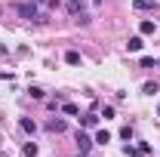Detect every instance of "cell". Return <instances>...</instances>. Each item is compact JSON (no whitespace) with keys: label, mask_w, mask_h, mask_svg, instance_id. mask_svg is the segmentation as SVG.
<instances>
[{"label":"cell","mask_w":160,"mask_h":157,"mask_svg":"<svg viewBox=\"0 0 160 157\" xmlns=\"http://www.w3.org/2000/svg\"><path fill=\"white\" fill-rule=\"evenodd\" d=\"M68 13H71V16H74L80 25H86V22H89V16H86V6H83V0H68Z\"/></svg>","instance_id":"obj_1"},{"label":"cell","mask_w":160,"mask_h":157,"mask_svg":"<svg viewBox=\"0 0 160 157\" xmlns=\"http://www.w3.org/2000/svg\"><path fill=\"white\" fill-rule=\"evenodd\" d=\"M62 111H65V114H77V105H71V102H65V105H62Z\"/></svg>","instance_id":"obj_14"},{"label":"cell","mask_w":160,"mask_h":157,"mask_svg":"<svg viewBox=\"0 0 160 157\" xmlns=\"http://www.w3.org/2000/svg\"><path fill=\"white\" fill-rule=\"evenodd\" d=\"M92 145H96V142H92V139L86 136V133H77V148H80V157L86 154V151H89Z\"/></svg>","instance_id":"obj_3"},{"label":"cell","mask_w":160,"mask_h":157,"mask_svg":"<svg viewBox=\"0 0 160 157\" xmlns=\"http://www.w3.org/2000/svg\"><path fill=\"white\" fill-rule=\"evenodd\" d=\"M132 9L148 13V9H157V0H132Z\"/></svg>","instance_id":"obj_4"},{"label":"cell","mask_w":160,"mask_h":157,"mask_svg":"<svg viewBox=\"0 0 160 157\" xmlns=\"http://www.w3.org/2000/svg\"><path fill=\"white\" fill-rule=\"evenodd\" d=\"M65 62H68V65H80V53L68 49V53H65Z\"/></svg>","instance_id":"obj_11"},{"label":"cell","mask_w":160,"mask_h":157,"mask_svg":"<svg viewBox=\"0 0 160 157\" xmlns=\"http://www.w3.org/2000/svg\"><path fill=\"white\" fill-rule=\"evenodd\" d=\"M139 31H142V34H154V22H148V19H145V22L139 25Z\"/></svg>","instance_id":"obj_12"},{"label":"cell","mask_w":160,"mask_h":157,"mask_svg":"<svg viewBox=\"0 0 160 157\" xmlns=\"http://www.w3.org/2000/svg\"><path fill=\"white\" fill-rule=\"evenodd\" d=\"M16 13H19L22 19H34V22H43V16H40V9L34 6V3H19V6H16Z\"/></svg>","instance_id":"obj_2"},{"label":"cell","mask_w":160,"mask_h":157,"mask_svg":"<svg viewBox=\"0 0 160 157\" xmlns=\"http://www.w3.org/2000/svg\"><path fill=\"white\" fill-rule=\"evenodd\" d=\"M43 96H46V93H43L40 86H31V99H43Z\"/></svg>","instance_id":"obj_15"},{"label":"cell","mask_w":160,"mask_h":157,"mask_svg":"<svg viewBox=\"0 0 160 157\" xmlns=\"http://www.w3.org/2000/svg\"><path fill=\"white\" fill-rule=\"evenodd\" d=\"M19 126L25 129V133H34V129H37V123H34L31 117H22V120H19Z\"/></svg>","instance_id":"obj_7"},{"label":"cell","mask_w":160,"mask_h":157,"mask_svg":"<svg viewBox=\"0 0 160 157\" xmlns=\"http://www.w3.org/2000/svg\"><path fill=\"white\" fill-rule=\"evenodd\" d=\"M22 154H25V157H37V145H34V142L22 145Z\"/></svg>","instance_id":"obj_9"},{"label":"cell","mask_w":160,"mask_h":157,"mask_svg":"<svg viewBox=\"0 0 160 157\" xmlns=\"http://www.w3.org/2000/svg\"><path fill=\"white\" fill-rule=\"evenodd\" d=\"M142 46H145V43H142V37H129V43H126V49H129V53H139Z\"/></svg>","instance_id":"obj_8"},{"label":"cell","mask_w":160,"mask_h":157,"mask_svg":"<svg viewBox=\"0 0 160 157\" xmlns=\"http://www.w3.org/2000/svg\"><path fill=\"white\" fill-rule=\"evenodd\" d=\"M0 142H3V139H0Z\"/></svg>","instance_id":"obj_17"},{"label":"cell","mask_w":160,"mask_h":157,"mask_svg":"<svg viewBox=\"0 0 160 157\" xmlns=\"http://www.w3.org/2000/svg\"><path fill=\"white\" fill-rule=\"evenodd\" d=\"M80 123H83L86 129H92V126L99 123V117H96V114H86V117H80Z\"/></svg>","instance_id":"obj_10"},{"label":"cell","mask_w":160,"mask_h":157,"mask_svg":"<svg viewBox=\"0 0 160 157\" xmlns=\"http://www.w3.org/2000/svg\"><path fill=\"white\" fill-rule=\"evenodd\" d=\"M142 93H145V96H154V93H157V83H145Z\"/></svg>","instance_id":"obj_13"},{"label":"cell","mask_w":160,"mask_h":157,"mask_svg":"<svg viewBox=\"0 0 160 157\" xmlns=\"http://www.w3.org/2000/svg\"><path fill=\"white\" fill-rule=\"evenodd\" d=\"M92 142H96V145H108V142H111V133H108V129H99Z\"/></svg>","instance_id":"obj_6"},{"label":"cell","mask_w":160,"mask_h":157,"mask_svg":"<svg viewBox=\"0 0 160 157\" xmlns=\"http://www.w3.org/2000/svg\"><path fill=\"white\" fill-rule=\"evenodd\" d=\"M120 139H132V126H123L120 129Z\"/></svg>","instance_id":"obj_16"},{"label":"cell","mask_w":160,"mask_h":157,"mask_svg":"<svg viewBox=\"0 0 160 157\" xmlns=\"http://www.w3.org/2000/svg\"><path fill=\"white\" fill-rule=\"evenodd\" d=\"M46 129H49V133H65V120H62V117L46 120Z\"/></svg>","instance_id":"obj_5"}]
</instances>
